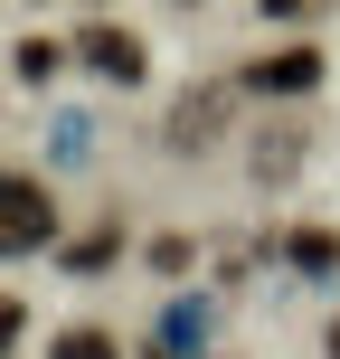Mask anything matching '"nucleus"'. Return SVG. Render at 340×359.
I'll return each mask as SVG.
<instances>
[{"mask_svg":"<svg viewBox=\"0 0 340 359\" xmlns=\"http://www.w3.org/2000/svg\"><path fill=\"white\" fill-rule=\"evenodd\" d=\"M0 236H10V255H38V246H57V198L38 189L29 170H10V189H0Z\"/></svg>","mask_w":340,"mask_h":359,"instance_id":"f257e3e1","label":"nucleus"},{"mask_svg":"<svg viewBox=\"0 0 340 359\" xmlns=\"http://www.w3.org/2000/svg\"><path fill=\"white\" fill-rule=\"evenodd\" d=\"M76 57H86V76H104V86H142V67H151L123 19H86V29H76Z\"/></svg>","mask_w":340,"mask_h":359,"instance_id":"f03ea898","label":"nucleus"},{"mask_svg":"<svg viewBox=\"0 0 340 359\" xmlns=\"http://www.w3.org/2000/svg\"><path fill=\"white\" fill-rule=\"evenodd\" d=\"M227 104H236V86H208V95L189 86V95H179V104H170V123H161V142H170V151H198V142H208L217 123H227Z\"/></svg>","mask_w":340,"mask_h":359,"instance_id":"7ed1b4c3","label":"nucleus"},{"mask_svg":"<svg viewBox=\"0 0 340 359\" xmlns=\"http://www.w3.org/2000/svg\"><path fill=\"white\" fill-rule=\"evenodd\" d=\"M236 86H246V95H312V86H322V57H312V48H274V57H255Z\"/></svg>","mask_w":340,"mask_h":359,"instance_id":"20e7f679","label":"nucleus"},{"mask_svg":"<svg viewBox=\"0 0 340 359\" xmlns=\"http://www.w3.org/2000/svg\"><path fill=\"white\" fill-rule=\"evenodd\" d=\"M123 255V217H104V227H86V236H67L57 246V265H76V274H95V265H114Z\"/></svg>","mask_w":340,"mask_h":359,"instance_id":"39448f33","label":"nucleus"},{"mask_svg":"<svg viewBox=\"0 0 340 359\" xmlns=\"http://www.w3.org/2000/svg\"><path fill=\"white\" fill-rule=\"evenodd\" d=\"M284 255H293L303 274H331V265H340V236H331V227H293V236H284Z\"/></svg>","mask_w":340,"mask_h":359,"instance_id":"423d86ee","label":"nucleus"},{"mask_svg":"<svg viewBox=\"0 0 340 359\" xmlns=\"http://www.w3.org/2000/svg\"><path fill=\"white\" fill-rule=\"evenodd\" d=\"M48 359H123V350H114V331L76 322V331H57V341H48Z\"/></svg>","mask_w":340,"mask_h":359,"instance_id":"0eeeda50","label":"nucleus"},{"mask_svg":"<svg viewBox=\"0 0 340 359\" xmlns=\"http://www.w3.org/2000/svg\"><path fill=\"white\" fill-rule=\"evenodd\" d=\"M10 67H19V86H48V76L67 67V48H57V38H19V57H10Z\"/></svg>","mask_w":340,"mask_h":359,"instance_id":"6e6552de","label":"nucleus"}]
</instances>
